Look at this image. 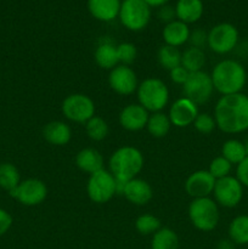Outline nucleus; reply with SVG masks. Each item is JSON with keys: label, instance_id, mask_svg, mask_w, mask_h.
I'll list each match as a JSON object with an SVG mask.
<instances>
[{"label": "nucleus", "instance_id": "c756f323", "mask_svg": "<svg viewBox=\"0 0 248 249\" xmlns=\"http://www.w3.org/2000/svg\"><path fill=\"white\" fill-rule=\"evenodd\" d=\"M157 57L159 65L169 72L181 65V53L179 51V49L174 48V46L163 45L158 50Z\"/></svg>", "mask_w": 248, "mask_h": 249}, {"label": "nucleus", "instance_id": "ea45409f", "mask_svg": "<svg viewBox=\"0 0 248 249\" xmlns=\"http://www.w3.org/2000/svg\"><path fill=\"white\" fill-rule=\"evenodd\" d=\"M12 225V216L5 209L0 208V237L10 230Z\"/></svg>", "mask_w": 248, "mask_h": 249}, {"label": "nucleus", "instance_id": "f03ea898", "mask_svg": "<svg viewBox=\"0 0 248 249\" xmlns=\"http://www.w3.org/2000/svg\"><path fill=\"white\" fill-rule=\"evenodd\" d=\"M211 78L214 89L225 96L242 91L247 83V72L241 62L226 58L214 66Z\"/></svg>", "mask_w": 248, "mask_h": 249}, {"label": "nucleus", "instance_id": "4be33fe9", "mask_svg": "<svg viewBox=\"0 0 248 249\" xmlns=\"http://www.w3.org/2000/svg\"><path fill=\"white\" fill-rule=\"evenodd\" d=\"M95 61L104 70H113L119 63L117 46L108 39H102L95 50Z\"/></svg>", "mask_w": 248, "mask_h": 249}, {"label": "nucleus", "instance_id": "9b49d317", "mask_svg": "<svg viewBox=\"0 0 248 249\" xmlns=\"http://www.w3.org/2000/svg\"><path fill=\"white\" fill-rule=\"evenodd\" d=\"M182 88H184L185 97L191 100L196 105L206 104L211 99L214 90L211 75L203 71L190 73Z\"/></svg>", "mask_w": 248, "mask_h": 249}, {"label": "nucleus", "instance_id": "a211bd4d", "mask_svg": "<svg viewBox=\"0 0 248 249\" xmlns=\"http://www.w3.org/2000/svg\"><path fill=\"white\" fill-rule=\"evenodd\" d=\"M121 0H88V9L92 17L102 22L113 21L119 16Z\"/></svg>", "mask_w": 248, "mask_h": 249}, {"label": "nucleus", "instance_id": "cd10ccee", "mask_svg": "<svg viewBox=\"0 0 248 249\" xmlns=\"http://www.w3.org/2000/svg\"><path fill=\"white\" fill-rule=\"evenodd\" d=\"M221 156L228 160L231 164H240L247 157L245 143L236 139H230V140L225 141L221 147Z\"/></svg>", "mask_w": 248, "mask_h": 249}, {"label": "nucleus", "instance_id": "2f4dec72", "mask_svg": "<svg viewBox=\"0 0 248 249\" xmlns=\"http://www.w3.org/2000/svg\"><path fill=\"white\" fill-rule=\"evenodd\" d=\"M135 228L141 235H155L160 229V221L152 214H142L136 219Z\"/></svg>", "mask_w": 248, "mask_h": 249}, {"label": "nucleus", "instance_id": "ddd939ff", "mask_svg": "<svg viewBox=\"0 0 248 249\" xmlns=\"http://www.w3.org/2000/svg\"><path fill=\"white\" fill-rule=\"evenodd\" d=\"M108 83L112 90L119 95H131L138 90V78L129 66L118 65L111 70Z\"/></svg>", "mask_w": 248, "mask_h": 249}, {"label": "nucleus", "instance_id": "7c9ffc66", "mask_svg": "<svg viewBox=\"0 0 248 249\" xmlns=\"http://www.w3.org/2000/svg\"><path fill=\"white\" fill-rule=\"evenodd\" d=\"M85 130L88 136L94 141H101L108 135V125L101 117L94 116L85 123Z\"/></svg>", "mask_w": 248, "mask_h": 249}, {"label": "nucleus", "instance_id": "4468645a", "mask_svg": "<svg viewBox=\"0 0 248 249\" xmlns=\"http://www.w3.org/2000/svg\"><path fill=\"white\" fill-rule=\"evenodd\" d=\"M198 116V107L195 102L187 97H180L169 109V119L172 125L177 128H186L194 124L195 119Z\"/></svg>", "mask_w": 248, "mask_h": 249}, {"label": "nucleus", "instance_id": "39448f33", "mask_svg": "<svg viewBox=\"0 0 248 249\" xmlns=\"http://www.w3.org/2000/svg\"><path fill=\"white\" fill-rule=\"evenodd\" d=\"M189 218L197 230L213 231L220 219L218 203L209 197L195 198L189 206Z\"/></svg>", "mask_w": 248, "mask_h": 249}, {"label": "nucleus", "instance_id": "6ab92c4d", "mask_svg": "<svg viewBox=\"0 0 248 249\" xmlns=\"http://www.w3.org/2000/svg\"><path fill=\"white\" fill-rule=\"evenodd\" d=\"M190 28L186 23L179 21V19H175V21L170 22V23L165 24V27L163 28V39L165 41V45L177 46L184 45L186 41H189L190 38Z\"/></svg>", "mask_w": 248, "mask_h": 249}, {"label": "nucleus", "instance_id": "e433bc0d", "mask_svg": "<svg viewBox=\"0 0 248 249\" xmlns=\"http://www.w3.org/2000/svg\"><path fill=\"white\" fill-rule=\"evenodd\" d=\"M190 72L186 70V68L182 67L181 65L175 67L174 70L170 71V78H172L173 82L175 84H180V85H184L186 83L187 78H189Z\"/></svg>", "mask_w": 248, "mask_h": 249}, {"label": "nucleus", "instance_id": "f704fd0d", "mask_svg": "<svg viewBox=\"0 0 248 249\" xmlns=\"http://www.w3.org/2000/svg\"><path fill=\"white\" fill-rule=\"evenodd\" d=\"M194 126L198 133L201 134H211L216 128V123L214 117L208 113H198L194 122Z\"/></svg>", "mask_w": 248, "mask_h": 249}, {"label": "nucleus", "instance_id": "72a5a7b5", "mask_svg": "<svg viewBox=\"0 0 248 249\" xmlns=\"http://www.w3.org/2000/svg\"><path fill=\"white\" fill-rule=\"evenodd\" d=\"M117 53H118V60L122 65L129 66L135 61L136 58V48L131 43H122L117 46Z\"/></svg>", "mask_w": 248, "mask_h": 249}, {"label": "nucleus", "instance_id": "dca6fc26", "mask_svg": "<svg viewBox=\"0 0 248 249\" xmlns=\"http://www.w3.org/2000/svg\"><path fill=\"white\" fill-rule=\"evenodd\" d=\"M148 117V111L140 104H131L122 109L119 114V123L126 130L139 131L147 125Z\"/></svg>", "mask_w": 248, "mask_h": 249}, {"label": "nucleus", "instance_id": "2eb2a0df", "mask_svg": "<svg viewBox=\"0 0 248 249\" xmlns=\"http://www.w3.org/2000/svg\"><path fill=\"white\" fill-rule=\"evenodd\" d=\"M216 180L212 177L208 170H197L187 178L185 182V190L187 195L194 198L209 197L213 194Z\"/></svg>", "mask_w": 248, "mask_h": 249}, {"label": "nucleus", "instance_id": "4c0bfd02", "mask_svg": "<svg viewBox=\"0 0 248 249\" xmlns=\"http://www.w3.org/2000/svg\"><path fill=\"white\" fill-rule=\"evenodd\" d=\"M236 178L242 184L243 187H248V156L237 164L236 168Z\"/></svg>", "mask_w": 248, "mask_h": 249}, {"label": "nucleus", "instance_id": "f257e3e1", "mask_svg": "<svg viewBox=\"0 0 248 249\" xmlns=\"http://www.w3.org/2000/svg\"><path fill=\"white\" fill-rule=\"evenodd\" d=\"M214 119L223 133L241 134L248 130L247 95L238 92L221 96L214 108Z\"/></svg>", "mask_w": 248, "mask_h": 249}, {"label": "nucleus", "instance_id": "a878e982", "mask_svg": "<svg viewBox=\"0 0 248 249\" xmlns=\"http://www.w3.org/2000/svg\"><path fill=\"white\" fill-rule=\"evenodd\" d=\"M204 63H206V55L202 49L190 46L181 53V66L186 68L190 73L202 71Z\"/></svg>", "mask_w": 248, "mask_h": 249}, {"label": "nucleus", "instance_id": "473e14b6", "mask_svg": "<svg viewBox=\"0 0 248 249\" xmlns=\"http://www.w3.org/2000/svg\"><path fill=\"white\" fill-rule=\"evenodd\" d=\"M231 169H232V164L228 160H225L223 156H219V157H215L212 160L211 164H209L208 172L211 173L214 179L218 180L221 179V178L229 177Z\"/></svg>", "mask_w": 248, "mask_h": 249}, {"label": "nucleus", "instance_id": "1a4fd4ad", "mask_svg": "<svg viewBox=\"0 0 248 249\" xmlns=\"http://www.w3.org/2000/svg\"><path fill=\"white\" fill-rule=\"evenodd\" d=\"M62 113L70 121L75 123H87L95 116V104L84 94H72L62 102Z\"/></svg>", "mask_w": 248, "mask_h": 249}, {"label": "nucleus", "instance_id": "20e7f679", "mask_svg": "<svg viewBox=\"0 0 248 249\" xmlns=\"http://www.w3.org/2000/svg\"><path fill=\"white\" fill-rule=\"evenodd\" d=\"M139 104L148 112H160L169 101V90L158 78H147L138 87Z\"/></svg>", "mask_w": 248, "mask_h": 249}, {"label": "nucleus", "instance_id": "412c9836", "mask_svg": "<svg viewBox=\"0 0 248 249\" xmlns=\"http://www.w3.org/2000/svg\"><path fill=\"white\" fill-rule=\"evenodd\" d=\"M175 14L179 21L186 24L195 23L203 15V2L202 0H177Z\"/></svg>", "mask_w": 248, "mask_h": 249}, {"label": "nucleus", "instance_id": "5701e85b", "mask_svg": "<svg viewBox=\"0 0 248 249\" xmlns=\"http://www.w3.org/2000/svg\"><path fill=\"white\" fill-rule=\"evenodd\" d=\"M75 164L80 170L91 175L104 169V158L95 148H83L75 157Z\"/></svg>", "mask_w": 248, "mask_h": 249}, {"label": "nucleus", "instance_id": "aec40b11", "mask_svg": "<svg viewBox=\"0 0 248 249\" xmlns=\"http://www.w3.org/2000/svg\"><path fill=\"white\" fill-rule=\"evenodd\" d=\"M43 135L44 139L51 145L63 146L70 142L72 138V131L70 126L63 122L53 121L44 126Z\"/></svg>", "mask_w": 248, "mask_h": 249}, {"label": "nucleus", "instance_id": "c85d7f7f", "mask_svg": "<svg viewBox=\"0 0 248 249\" xmlns=\"http://www.w3.org/2000/svg\"><path fill=\"white\" fill-rule=\"evenodd\" d=\"M21 182L19 172L11 163H1L0 164V187L11 192L16 189Z\"/></svg>", "mask_w": 248, "mask_h": 249}, {"label": "nucleus", "instance_id": "423d86ee", "mask_svg": "<svg viewBox=\"0 0 248 249\" xmlns=\"http://www.w3.org/2000/svg\"><path fill=\"white\" fill-rule=\"evenodd\" d=\"M119 18L129 31H142L150 22L151 9L143 0H124L119 10Z\"/></svg>", "mask_w": 248, "mask_h": 249}, {"label": "nucleus", "instance_id": "f8f14e48", "mask_svg": "<svg viewBox=\"0 0 248 249\" xmlns=\"http://www.w3.org/2000/svg\"><path fill=\"white\" fill-rule=\"evenodd\" d=\"M10 196L23 206H38L48 196V187L39 179H27L18 184L16 189L9 192Z\"/></svg>", "mask_w": 248, "mask_h": 249}, {"label": "nucleus", "instance_id": "c9c22d12", "mask_svg": "<svg viewBox=\"0 0 248 249\" xmlns=\"http://www.w3.org/2000/svg\"><path fill=\"white\" fill-rule=\"evenodd\" d=\"M189 43L191 44L192 48L203 49L207 45V43H208V33L204 29H195V31L190 33Z\"/></svg>", "mask_w": 248, "mask_h": 249}, {"label": "nucleus", "instance_id": "7ed1b4c3", "mask_svg": "<svg viewBox=\"0 0 248 249\" xmlns=\"http://www.w3.org/2000/svg\"><path fill=\"white\" fill-rule=\"evenodd\" d=\"M109 173L114 179L128 182L135 179L143 168V156L133 146H123L109 158Z\"/></svg>", "mask_w": 248, "mask_h": 249}, {"label": "nucleus", "instance_id": "393cba45", "mask_svg": "<svg viewBox=\"0 0 248 249\" xmlns=\"http://www.w3.org/2000/svg\"><path fill=\"white\" fill-rule=\"evenodd\" d=\"M179 248V237L169 228H160L153 235L151 241V249H177Z\"/></svg>", "mask_w": 248, "mask_h": 249}, {"label": "nucleus", "instance_id": "b1692460", "mask_svg": "<svg viewBox=\"0 0 248 249\" xmlns=\"http://www.w3.org/2000/svg\"><path fill=\"white\" fill-rule=\"evenodd\" d=\"M229 238L235 245H248V215H237L229 225Z\"/></svg>", "mask_w": 248, "mask_h": 249}, {"label": "nucleus", "instance_id": "f3484780", "mask_svg": "<svg viewBox=\"0 0 248 249\" xmlns=\"http://www.w3.org/2000/svg\"><path fill=\"white\" fill-rule=\"evenodd\" d=\"M123 196L135 206H145L152 199L153 191L147 181L135 178L125 184Z\"/></svg>", "mask_w": 248, "mask_h": 249}, {"label": "nucleus", "instance_id": "9d476101", "mask_svg": "<svg viewBox=\"0 0 248 249\" xmlns=\"http://www.w3.org/2000/svg\"><path fill=\"white\" fill-rule=\"evenodd\" d=\"M213 194L219 206L224 208H235L243 198V186L237 178L229 175L216 180Z\"/></svg>", "mask_w": 248, "mask_h": 249}, {"label": "nucleus", "instance_id": "58836bf2", "mask_svg": "<svg viewBox=\"0 0 248 249\" xmlns=\"http://www.w3.org/2000/svg\"><path fill=\"white\" fill-rule=\"evenodd\" d=\"M177 16L175 14V9L174 7L169 6V5H163L160 6L159 11H158V18L160 19L162 22H165V23H170V22L175 21L174 17Z\"/></svg>", "mask_w": 248, "mask_h": 249}, {"label": "nucleus", "instance_id": "79ce46f5", "mask_svg": "<svg viewBox=\"0 0 248 249\" xmlns=\"http://www.w3.org/2000/svg\"><path fill=\"white\" fill-rule=\"evenodd\" d=\"M143 1L146 2V4L148 5V6H153V7H160L163 6V5L167 4L169 0H143Z\"/></svg>", "mask_w": 248, "mask_h": 249}, {"label": "nucleus", "instance_id": "0eeeda50", "mask_svg": "<svg viewBox=\"0 0 248 249\" xmlns=\"http://www.w3.org/2000/svg\"><path fill=\"white\" fill-rule=\"evenodd\" d=\"M238 39H240V34H238L237 28L233 24L223 22L214 26L208 32L207 45L215 53L226 55L235 50L238 44Z\"/></svg>", "mask_w": 248, "mask_h": 249}, {"label": "nucleus", "instance_id": "6e6552de", "mask_svg": "<svg viewBox=\"0 0 248 249\" xmlns=\"http://www.w3.org/2000/svg\"><path fill=\"white\" fill-rule=\"evenodd\" d=\"M87 192L95 203H106L116 195V179L108 170H99L90 175Z\"/></svg>", "mask_w": 248, "mask_h": 249}, {"label": "nucleus", "instance_id": "a19ab883", "mask_svg": "<svg viewBox=\"0 0 248 249\" xmlns=\"http://www.w3.org/2000/svg\"><path fill=\"white\" fill-rule=\"evenodd\" d=\"M235 243L230 240V238H225V240H220L216 245V249H235Z\"/></svg>", "mask_w": 248, "mask_h": 249}, {"label": "nucleus", "instance_id": "bb28decb", "mask_svg": "<svg viewBox=\"0 0 248 249\" xmlns=\"http://www.w3.org/2000/svg\"><path fill=\"white\" fill-rule=\"evenodd\" d=\"M170 126H172V123H170L169 117L163 112H156L148 117L146 128L153 138H164L169 133Z\"/></svg>", "mask_w": 248, "mask_h": 249}, {"label": "nucleus", "instance_id": "37998d69", "mask_svg": "<svg viewBox=\"0 0 248 249\" xmlns=\"http://www.w3.org/2000/svg\"><path fill=\"white\" fill-rule=\"evenodd\" d=\"M245 143V148H246V153H247V156H248V139L247 140H246V142H243Z\"/></svg>", "mask_w": 248, "mask_h": 249}]
</instances>
